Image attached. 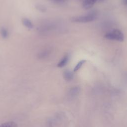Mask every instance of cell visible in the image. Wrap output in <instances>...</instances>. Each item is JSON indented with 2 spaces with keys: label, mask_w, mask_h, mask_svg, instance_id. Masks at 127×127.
<instances>
[{
  "label": "cell",
  "mask_w": 127,
  "mask_h": 127,
  "mask_svg": "<svg viewBox=\"0 0 127 127\" xmlns=\"http://www.w3.org/2000/svg\"><path fill=\"white\" fill-rule=\"evenodd\" d=\"M0 34L2 38L5 39L8 36V32L5 27H1L0 29Z\"/></svg>",
  "instance_id": "obj_8"
},
{
  "label": "cell",
  "mask_w": 127,
  "mask_h": 127,
  "mask_svg": "<svg viewBox=\"0 0 127 127\" xmlns=\"http://www.w3.org/2000/svg\"><path fill=\"white\" fill-rule=\"evenodd\" d=\"M86 62V60H81L75 66L74 69H73V71L74 72L75 71H77V70H78L81 67V66L83 65V64Z\"/></svg>",
  "instance_id": "obj_9"
},
{
  "label": "cell",
  "mask_w": 127,
  "mask_h": 127,
  "mask_svg": "<svg viewBox=\"0 0 127 127\" xmlns=\"http://www.w3.org/2000/svg\"><path fill=\"white\" fill-rule=\"evenodd\" d=\"M97 0H85L82 4L84 8L88 9L91 8Z\"/></svg>",
  "instance_id": "obj_3"
},
{
  "label": "cell",
  "mask_w": 127,
  "mask_h": 127,
  "mask_svg": "<svg viewBox=\"0 0 127 127\" xmlns=\"http://www.w3.org/2000/svg\"><path fill=\"white\" fill-rule=\"evenodd\" d=\"M49 54L48 51H44L43 52H42L41 54H39V57L40 58H45L47 56V55Z\"/></svg>",
  "instance_id": "obj_11"
},
{
  "label": "cell",
  "mask_w": 127,
  "mask_h": 127,
  "mask_svg": "<svg viewBox=\"0 0 127 127\" xmlns=\"http://www.w3.org/2000/svg\"><path fill=\"white\" fill-rule=\"evenodd\" d=\"M36 7H37V8L38 9V10H41V11H45V10H46V9H45V8L43 6H42V5H38V6H36Z\"/></svg>",
  "instance_id": "obj_12"
},
{
  "label": "cell",
  "mask_w": 127,
  "mask_h": 127,
  "mask_svg": "<svg viewBox=\"0 0 127 127\" xmlns=\"http://www.w3.org/2000/svg\"><path fill=\"white\" fill-rule=\"evenodd\" d=\"M63 76H64V78L66 80L69 81V80H71L73 78V73L71 71L67 70H65L64 71V74H63Z\"/></svg>",
  "instance_id": "obj_6"
},
{
  "label": "cell",
  "mask_w": 127,
  "mask_h": 127,
  "mask_svg": "<svg viewBox=\"0 0 127 127\" xmlns=\"http://www.w3.org/2000/svg\"><path fill=\"white\" fill-rule=\"evenodd\" d=\"M95 13H91L87 15L72 17L71 21L75 23H87L93 21L96 18Z\"/></svg>",
  "instance_id": "obj_2"
},
{
  "label": "cell",
  "mask_w": 127,
  "mask_h": 127,
  "mask_svg": "<svg viewBox=\"0 0 127 127\" xmlns=\"http://www.w3.org/2000/svg\"><path fill=\"white\" fill-rule=\"evenodd\" d=\"M22 23L23 25L28 29H32L33 27V24L29 19L24 18L22 19Z\"/></svg>",
  "instance_id": "obj_5"
},
{
  "label": "cell",
  "mask_w": 127,
  "mask_h": 127,
  "mask_svg": "<svg viewBox=\"0 0 127 127\" xmlns=\"http://www.w3.org/2000/svg\"><path fill=\"white\" fill-rule=\"evenodd\" d=\"M105 37L108 40H116L119 42H123L125 38L124 33L119 29H114L106 33L105 35Z\"/></svg>",
  "instance_id": "obj_1"
},
{
  "label": "cell",
  "mask_w": 127,
  "mask_h": 127,
  "mask_svg": "<svg viewBox=\"0 0 127 127\" xmlns=\"http://www.w3.org/2000/svg\"><path fill=\"white\" fill-rule=\"evenodd\" d=\"M122 1L124 4L126 6H127V0H122Z\"/></svg>",
  "instance_id": "obj_14"
},
{
  "label": "cell",
  "mask_w": 127,
  "mask_h": 127,
  "mask_svg": "<svg viewBox=\"0 0 127 127\" xmlns=\"http://www.w3.org/2000/svg\"><path fill=\"white\" fill-rule=\"evenodd\" d=\"M69 59V56L68 55H65L63 58L59 62V63L58 64L57 66L59 67H63L68 62Z\"/></svg>",
  "instance_id": "obj_4"
},
{
  "label": "cell",
  "mask_w": 127,
  "mask_h": 127,
  "mask_svg": "<svg viewBox=\"0 0 127 127\" xmlns=\"http://www.w3.org/2000/svg\"><path fill=\"white\" fill-rule=\"evenodd\" d=\"M79 91H80L79 88L78 87L76 86V87H74L72 88H71L70 91V92L72 95L75 96L79 93Z\"/></svg>",
  "instance_id": "obj_10"
},
{
  "label": "cell",
  "mask_w": 127,
  "mask_h": 127,
  "mask_svg": "<svg viewBox=\"0 0 127 127\" xmlns=\"http://www.w3.org/2000/svg\"><path fill=\"white\" fill-rule=\"evenodd\" d=\"M53 1H55L56 2H64L65 0H53Z\"/></svg>",
  "instance_id": "obj_13"
},
{
  "label": "cell",
  "mask_w": 127,
  "mask_h": 127,
  "mask_svg": "<svg viewBox=\"0 0 127 127\" xmlns=\"http://www.w3.org/2000/svg\"><path fill=\"white\" fill-rule=\"evenodd\" d=\"M0 127H18V126L15 122H8L1 124Z\"/></svg>",
  "instance_id": "obj_7"
}]
</instances>
